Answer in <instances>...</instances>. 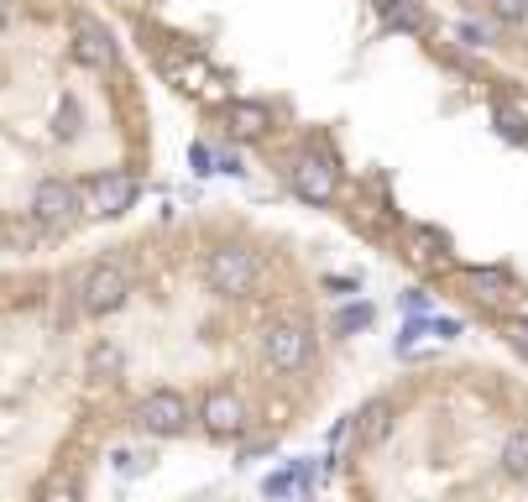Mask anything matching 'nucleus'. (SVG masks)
I'll return each mask as SVG.
<instances>
[{
    "instance_id": "obj_3",
    "label": "nucleus",
    "mask_w": 528,
    "mask_h": 502,
    "mask_svg": "<svg viewBox=\"0 0 528 502\" xmlns=\"http://www.w3.org/2000/svg\"><path fill=\"white\" fill-rule=\"evenodd\" d=\"M194 424V408L183 393H173V387H157V393H147L142 403H136V429H147V435L157 440H178L189 435Z\"/></svg>"
},
{
    "instance_id": "obj_7",
    "label": "nucleus",
    "mask_w": 528,
    "mask_h": 502,
    "mask_svg": "<svg viewBox=\"0 0 528 502\" xmlns=\"http://www.w3.org/2000/svg\"><path fill=\"white\" fill-rule=\"evenodd\" d=\"M79 215V194L63 184V178H53V184H42L37 199H32V220L42 225V231H63L68 220Z\"/></svg>"
},
{
    "instance_id": "obj_8",
    "label": "nucleus",
    "mask_w": 528,
    "mask_h": 502,
    "mask_svg": "<svg viewBox=\"0 0 528 502\" xmlns=\"http://www.w3.org/2000/svg\"><path fill=\"white\" fill-rule=\"evenodd\" d=\"M136 204V178L131 173H105L95 189H89V215H126Z\"/></svg>"
},
{
    "instance_id": "obj_14",
    "label": "nucleus",
    "mask_w": 528,
    "mask_h": 502,
    "mask_svg": "<svg viewBox=\"0 0 528 502\" xmlns=\"http://www.w3.org/2000/svg\"><path fill=\"white\" fill-rule=\"evenodd\" d=\"M487 11L497 21H508V27H518V21H528V0H487Z\"/></svg>"
},
{
    "instance_id": "obj_2",
    "label": "nucleus",
    "mask_w": 528,
    "mask_h": 502,
    "mask_svg": "<svg viewBox=\"0 0 528 502\" xmlns=\"http://www.w3.org/2000/svg\"><path fill=\"white\" fill-rule=\"evenodd\" d=\"M204 278H210V288L225 293V299H241V293H257L262 262H257V251H246V246H215L210 257H204Z\"/></svg>"
},
{
    "instance_id": "obj_1",
    "label": "nucleus",
    "mask_w": 528,
    "mask_h": 502,
    "mask_svg": "<svg viewBox=\"0 0 528 502\" xmlns=\"http://www.w3.org/2000/svg\"><path fill=\"white\" fill-rule=\"evenodd\" d=\"M131 288H136V278H131V267L126 262H116V257H100V262H89L84 272H79V283H74V299H79V309L84 314H116L126 299H131Z\"/></svg>"
},
{
    "instance_id": "obj_4",
    "label": "nucleus",
    "mask_w": 528,
    "mask_h": 502,
    "mask_svg": "<svg viewBox=\"0 0 528 502\" xmlns=\"http://www.w3.org/2000/svg\"><path fill=\"white\" fill-rule=\"evenodd\" d=\"M262 356H267L272 372H304L309 356H314V330L304 325V319H283V325L267 330Z\"/></svg>"
},
{
    "instance_id": "obj_13",
    "label": "nucleus",
    "mask_w": 528,
    "mask_h": 502,
    "mask_svg": "<svg viewBox=\"0 0 528 502\" xmlns=\"http://www.w3.org/2000/svg\"><path fill=\"white\" fill-rule=\"evenodd\" d=\"M466 278H471V288L481 293V299H508V278H502V272H492V267H471Z\"/></svg>"
},
{
    "instance_id": "obj_9",
    "label": "nucleus",
    "mask_w": 528,
    "mask_h": 502,
    "mask_svg": "<svg viewBox=\"0 0 528 502\" xmlns=\"http://www.w3.org/2000/svg\"><path fill=\"white\" fill-rule=\"evenodd\" d=\"M74 53H79V63H89V68L110 63V32H100L95 21H79V42H74Z\"/></svg>"
},
{
    "instance_id": "obj_12",
    "label": "nucleus",
    "mask_w": 528,
    "mask_h": 502,
    "mask_svg": "<svg viewBox=\"0 0 528 502\" xmlns=\"http://www.w3.org/2000/svg\"><path fill=\"white\" fill-rule=\"evenodd\" d=\"M502 471L528 476V429H513V435L502 440Z\"/></svg>"
},
{
    "instance_id": "obj_16",
    "label": "nucleus",
    "mask_w": 528,
    "mask_h": 502,
    "mask_svg": "<svg viewBox=\"0 0 528 502\" xmlns=\"http://www.w3.org/2000/svg\"><path fill=\"white\" fill-rule=\"evenodd\" d=\"M6 6H11V0H0V16H6Z\"/></svg>"
},
{
    "instance_id": "obj_10",
    "label": "nucleus",
    "mask_w": 528,
    "mask_h": 502,
    "mask_svg": "<svg viewBox=\"0 0 528 502\" xmlns=\"http://www.w3.org/2000/svg\"><path fill=\"white\" fill-rule=\"evenodd\" d=\"M377 11L393 21L398 32H419L424 27V11H419V0H377Z\"/></svg>"
},
{
    "instance_id": "obj_15",
    "label": "nucleus",
    "mask_w": 528,
    "mask_h": 502,
    "mask_svg": "<svg viewBox=\"0 0 528 502\" xmlns=\"http://www.w3.org/2000/svg\"><path fill=\"white\" fill-rule=\"evenodd\" d=\"M508 340H513L518 356H528V319H513V325H508Z\"/></svg>"
},
{
    "instance_id": "obj_5",
    "label": "nucleus",
    "mask_w": 528,
    "mask_h": 502,
    "mask_svg": "<svg viewBox=\"0 0 528 502\" xmlns=\"http://www.w3.org/2000/svg\"><path fill=\"white\" fill-rule=\"evenodd\" d=\"M194 419L210 429L215 440H241L246 435V403L231 393V387H215V393H204V403L194 408Z\"/></svg>"
},
{
    "instance_id": "obj_11",
    "label": "nucleus",
    "mask_w": 528,
    "mask_h": 502,
    "mask_svg": "<svg viewBox=\"0 0 528 502\" xmlns=\"http://www.w3.org/2000/svg\"><path fill=\"white\" fill-rule=\"evenodd\" d=\"M231 126H236L241 136H262V131L272 126V116H267V105H251V100H236V105H231Z\"/></svg>"
},
{
    "instance_id": "obj_6",
    "label": "nucleus",
    "mask_w": 528,
    "mask_h": 502,
    "mask_svg": "<svg viewBox=\"0 0 528 502\" xmlns=\"http://www.w3.org/2000/svg\"><path fill=\"white\" fill-rule=\"evenodd\" d=\"M288 178H293V189L304 199H314V204L335 199V168L325 163V157H314V152H293L288 157Z\"/></svg>"
}]
</instances>
